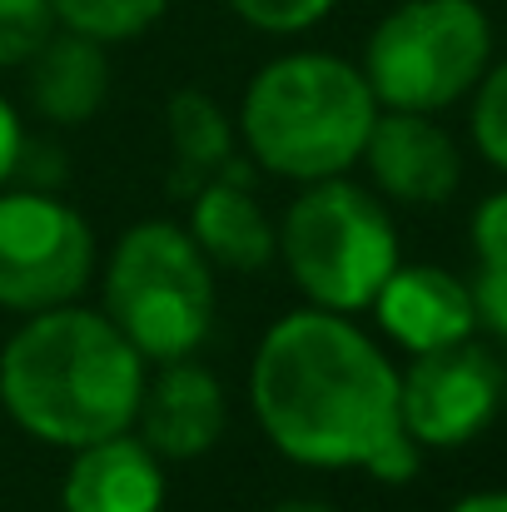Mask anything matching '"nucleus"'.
Here are the masks:
<instances>
[{"mask_svg":"<svg viewBox=\"0 0 507 512\" xmlns=\"http://www.w3.org/2000/svg\"><path fill=\"white\" fill-rule=\"evenodd\" d=\"M274 512H334V508H324V503H314V498H294V503H279Z\"/></svg>","mask_w":507,"mask_h":512,"instance_id":"b1692460","label":"nucleus"},{"mask_svg":"<svg viewBox=\"0 0 507 512\" xmlns=\"http://www.w3.org/2000/svg\"><path fill=\"white\" fill-rule=\"evenodd\" d=\"M473 289V314L483 329H493L498 339H507V264H478Z\"/></svg>","mask_w":507,"mask_h":512,"instance_id":"412c9836","label":"nucleus"},{"mask_svg":"<svg viewBox=\"0 0 507 512\" xmlns=\"http://www.w3.org/2000/svg\"><path fill=\"white\" fill-rule=\"evenodd\" d=\"M448 512H507V488H488V493H468Z\"/></svg>","mask_w":507,"mask_h":512,"instance_id":"5701e85b","label":"nucleus"},{"mask_svg":"<svg viewBox=\"0 0 507 512\" xmlns=\"http://www.w3.org/2000/svg\"><path fill=\"white\" fill-rule=\"evenodd\" d=\"M184 229L194 234L204 259L229 269V274H259L279 254V229L269 224V214L254 194L249 165H239V160H229L204 189L189 194V224Z\"/></svg>","mask_w":507,"mask_h":512,"instance_id":"f8f14e48","label":"nucleus"},{"mask_svg":"<svg viewBox=\"0 0 507 512\" xmlns=\"http://www.w3.org/2000/svg\"><path fill=\"white\" fill-rule=\"evenodd\" d=\"M503 408V363L483 343L463 339L433 353H413L398 373V413L418 448H463Z\"/></svg>","mask_w":507,"mask_h":512,"instance_id":"6e6552de","label":"nucleus"},{"mask_svg":"<svg viewBox=\"0 0 507 512\" xmlns=\"http://www.w3.org/2000/svg\"><path fill=\"white\" fill-rule=\"evenodd\" d=\"M473 145L478 155L507 174V60L488 65L473 95Z\"/></svg>","mask_w":507,"mask_h":512,"instance_id":"a211bd4d","label":"nucleus"},{"mask_svg":"<svg viewBox=\"0 0 507 512\" xmlns=\"http://www.w3.org/2000/svg\"><path fill=\"white\" fill-rule=\"evenodd\" d=\"M165 493L160 453L145 438L115 433L75 448L60 483V512H160Z\"/></svg>","mask_w":507,"mask_h":512,"instance_id":"ddd939ff","label":"nucleus"},{"mask_svg":"<svg viewBox=\"0 0 507 512\" xmlns=\"http://www.w3.org/2000/svg\"><path fill=\"white\" fill-rule=\"evenodd\" d=\"M224 5L264 35H299V30L319 25L338 0H224Z\"/></svg>","mask_w":507,"mask_h":512,"instance_id":"6ab92c4d","label":"nucleus"},{"mask_svg":"<svg viewBox=\"0 0 507 512\" xmlns=\"http://www.w3.org/2000/svg\"><path fill=\"white\" fill-rule=\"evenodd\" d=\"M363 160L373 184L398 204H443L458 194L463 179V155L453 135L418 110H378Z\"/></svg>","mask_w":507,"mask_h":512,"instance_id":"1a4fd4ad","label":"nucleus"},{"mask_svg":"<svg viewBox=\"0 0 507 512\" xmlns=\"http://www.w3.org/2000/svg\"><path fill=\"white\" fill-rule=\"evenodd\" d=\"M493 65V25L478 0H403L363 45V80L383 110L438 115L478 90Z\"/></svg>","mask_w":507,"mask_h":512,"instance_id":"423d86ee","label":"nucleus"},{"mask_svg":"<svg viewBox=\"0 0 507 512\" xmlns=\"http://www.w3.org/2000/svg\"><path fill=\"white\" fill-rule=\"evenodd\" d=\"M234 160V125L204 90L169 95V194L189 199Z\"/></svg>","mask_w":507,"mask_h":512,"instance_id":"2eb2a0df","label":"nucleus"},{"mask_svg":"<svg viewBox=\"0 0 507 512\" xmlns=\"http://www.w3.org/2000/svg\"><path fill=\"white\" fill-rule=\"evenodd\" d=\"M473 254L478 264H507V189L488 194L473 214Z\"/></svg>","mask_w":507,"mask_h":512,"instance_id":"aec40b11","label":"nucleus"},{"mask_svg":"<svg viewBox=\"0 0 507 512\" xmlns=\"http://www.w3.org/2000/svg\"><path fill=\"white\" fill-rule=\"evenodd\" d=\"M145 353L105 309H40L0 348V408L50 448H85L135 428L145 398Z\"/></svg>","mask_w":507,"mask_h":512,"instance_id":"f03ea898","label":"nucleus"},{"mask_svg":"<svg viewBox=\"0 0 507 512\" xmlns=\"http://www.w3.org/2000/svg\"><path fill=\"white\" fill-rule=\"evenodd\" d=\"M20 160H25V130H20L15 105L0 95V184L20 170Z\"/></svg>","mask_w":507,"mask_h":512,"instance_id":"4be33fe9","label":"nucleus"},{"mask_svg":"<svg viewBox=\"0 0 507 512\" xmlns=\"http://www.w3.org/2000/svg\"><path fill=\"white\" fill-rule=\"evenodd\" d=\"M503 408H507V363H503Z\"/></svg>","mask_w":507,"mask_h":512,"instance_id":"393cba45","label":"nucleus"},{"mask_svg":"<svg viewBox=\"0 0 507 512\" xmlns=\"http://www.w3.org/2000/svg\"><path fill=\"white\" fill-rule=\"evenodd\" d=\"M105 314L145 363L194 358L214 329V264L184 224L140 219L105 259Z\"/></svg>","mask_w":507,"mask_h":512,"instance_id":"20e7f679","label":"nucleus"},{"mask_svg":"<svg viewBox=\"0 0 507 512\" xmlns=\"http://www.w3.org/2000/svg\"><path fill=\"white\" fill-rule=\"evenodd\" d=\"M229 423V398L214 368L194 363V358H174L160 368L155 383H145L135 428L140 438L165 458V463H189L204 458Z\"/></svg>","mask_w":507,"mask_h":512,"instance_id":"9d476101","label":"nucleus"},{"mask_svg":"<svg viewBox=\"0 0 507 512\" xmlns=\"http://www.w3.org/2000/svg\"><path fill=\"white\" fill-rule=\"evenodd\" d=\"M378 100L358 65L329 50L269 60L239 100V140L259 170L279 179H329L363 160Z\"/></svg>","mask_w":507,"mask_h":512,"instance_id":"7ed1b4c3","label":"nucleus"},{"mask_svg":"<svg viewBox=\"0 0 507 512\" xmlns=\"http://www.w3.org/2000/svg\"><path fill=\"white\" fill-rule=\"evenodd\" d=\"M95 279V229L90 219L45 194L10 189L0 194V309L40 314L75 304Z\"/></svg>","mask_w":507,"mask_h":512,"instance_id":"0eeeda50","label":"nucleus"},{"mask_svg":"<svg viewBox=\"0 0 507 512\" xmlns=\"http://www.w3.org/2000/svg\"><path fill=\"white\" fill-rule=\"evenodd\" d=\"M50 0H0V70L30 65V55L55 35Z\"/></svg>","mask_w":507,"mask_h":512,"instance_id":"f3484780","label":"nucleus"},{"mask_svg":"<svg viewBox=\"0 0 507 512\" xmlns=\"http://www.w3.org/2000/svg\"><path fill=\"white\" fill-rule=\"evenodd\" d=\"M279 259L294 289L329 314H363L403 264L388 209L343 174L314 179L294 194L279 219Z\"/></svg>","mask_w":507,"mask_h":512,"instance_id":"39448f33","label":"nucleus"},{"mask_svg":"<svg viewBox=\"0 0 507 512\" xmlns=\"http://www.w3.org/2000/svg\"><path fill=\"white\" fill-rule=\"evenodd\" d=\"M50 10L60 30L90 35L100 45H125L160 25L169 0H50Z\"/></svg>","mask_w":507,"mask_h":512,"instance_id":"dca6fc26","label":"nucleus"},{"mask_svg":"<svg viewBox=\"0 0 507 512\" xmlns=\"http://www.w3.org/2000/svg\"><path fill=\"white\" fill-rule=\"evenodd\" d=\"M368 309H373L378 329L408 353H433V348L463 343L478 329L473 289L438 264H398Z\"/></svg>","mask_w":507,"mask_h":512,"instance_id":"9b49d317","label":"nucleus"},{"mask_svg":"<svg viewBox=\"0 0 507 512\" xmlns=\"http://www.w3.org/2000/svg\"><path fill=\"white\" fill-rule=\"evenodd\" d=\"M110 95L105 45L75 30H55L30 55V105L55 125H85Z\"/></svg>","mask_w":507,"mask_h":512,"instance_id":"4468645a","label":"nucleus"},{"mask_svg":"<svg viewBox=\"0 0 507 512\" xmlns=\"http://www.w3.org/2000/svg\"><path fill=\"white\" fill-rule=\"evenodd\" d=\"M259 433L299 468L418 478V443L398 413V368L348 314L294 309L264 329L249 363Z\"/></svg>","mask_w":507,"mask_h":512,"instance_id":"f257e3e1","label":"nucleus"}]
</instances>
